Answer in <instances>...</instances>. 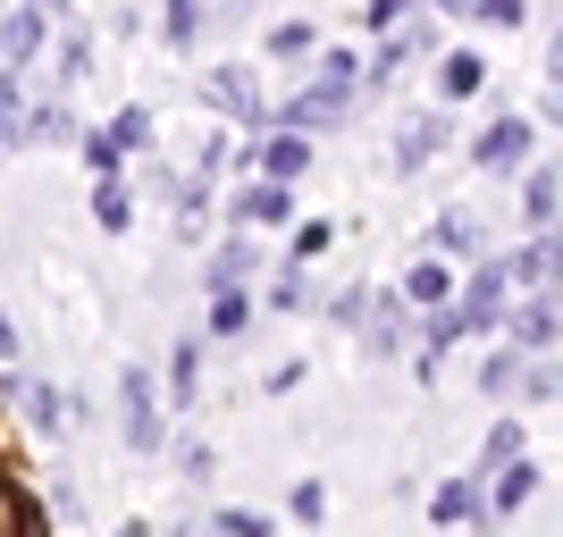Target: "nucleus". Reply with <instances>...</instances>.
Wrapping results in <instances>:
<instances>
[{
  "mask_svg": "<svg viewBox=\"0 0 563 537\" xmlns=\"http://www.w3.org/2000/svg\"><path fill=\"white\" fill-rule=\"evenodd\" d=\"M496 303H505V278H496V269H471L463 303L429 327V353H446V345H463V336H479V327H496Z\"/></svg>",
  "mask_w": 563,
  "mask_h": 537,
  "instance_id": "1",
  "label": "nucleus"
},
{
  "mask_svg": "<svg viewBox=\"0 0 563 537\" xmlns=\"http://www.w3.org/2000/svg\"><path fill=\"white\" fill-rule=\"evenodd\" d=\"M34 51H43V18H34V9H18V18L0 25V76H18Z\"/></svg>",
  "mask_w": 563,
  "mask_h": 537,
  "instance_id": "5",
  "label": "nucleus"
},
{
  "mask_svg": "<svg viewBox=\"0 0 563 537\" xmlns=\"http://www.w3.org/2000/svg\"><path fill=\"white\" fill-rule=\"evenodd\" d=\"M25 9H34V18H51V9H68V0H25Z\"/></svg>",
  "mask_w": 563,
  "mask_h": 537,
  "instance_id": "35",
  "label": "nucleus"
},
{
  "mask_svg": "<svg viewBox=\"0 0 563 537\" xmlns=\"http://www.w3.org/2000/svg\"><path fill=\"white\" fill-rule=\"evenodd\" d=\"M261 168H269V186H286V177L303 168V135H278L269 152H261Z\"/></svg>",
  "mask_w": 563,
  "mask_h": 537,
  "instance_id": "19",
  "label": "nucleus"
},
{
  "mask_svg": "<svg viewBox=\"0 0 563 537\" xmlns=\"http://www.w3.org/2000/svg\"><path fill=\"white\" fill-rule=\"evenodd\" d=\"M194 387H202V353H194V336H186V345H177V361H168V395L194 403Z\"/></svg>",
  "mask_w": 563,
  "mask_h": 537,
  "instance_id": "15",
  "label": "nucleus"
},
{
  "mask_svg": "<svg viewBox=\"0 0 563 537\" xmlns=\"http://www.w3.org/2000/svg\"><path fill=\"white\" fill-rule=\"evenodd\" d=\"M429 513H438V521H471V513H479V488H471V479H446Z\"/></svg>",
  "mask_w": 563,
  "mask_h": 537,
  "instance_id": "18",
  "label": "nucleus"
},
{
  "mask_svg": "<svg viewBox=\"0 0 563 537\" xmlns=\"http://www.w3.org/2000/svg\"><path fill=\"white\" fill-rule=\"evenodd\" d=\"M479 387H488V395H514L521 387V353H496L488 370H479Z\"/></svg>",
  "mask_w": 563,
  "mask_h": 537,
  "instance_id": "21",
  "label": "nucleus"
},
{
  "mask_svg": "<svg viewBox=\"0 0 563 537\" xmlns=\"http://www.w3.org/2000/svg\"><path fill=\"white\" fill-rule=\"evenodd\" d=\"M118 403H126V445H161V395H152V378L126 361V387H118Z\"/></svg>",
  "mask_w": 563,
  "mask_h": 537,
  "instance_id": "3",
  "label": "nucleus"
},
{
  "mask_svg": "<svg viewBox=\"0 0 563 537\" xmlns=\"http://www.w3.org/2000/svg\"><path fill=\"white\" fill-rule=\"evenodd\" d=\"M118 152H126V143H118V135H110V126H101V135H85V160H93V168H101V177H110V168H118Z\"/></svg>",
  "mask_w": 563,
  "mask_h": 537,
  "instance_id": "23",
  "label": "nucleus"
},
{
  "mask_svg": "<svg viewBox=\"0 0 563 537\" xmlns=\"http://www.w3.org/2000/svg\"><path fill=\"white\" fill-rule=\"evenodd\" d=\"M211 327H219V336H235V327H244V303H235V294H219V303H211Z\"/></svg>",
  "mask_w": 563,
  "mask_h": 537,
  "instance_id": "31",
  "label": "nucleus"
},
{
  "mask_svg": "<svg viewBox=\"0 0 563 537\" xmlns=\"http://www.w3.org/2000/svg\"><path fill=\"white\" fill-rule=\"evenodd\" d=\"M118 537H152V529H143V521H126V529H118Z\"/></svg>",
  "mask_w": 563,
  "mask_h": 537,
  "instance_id": "36",
  "label": "nucleus"
},
{
  "mask_svg": "<svg viewBox=\"0 0 563 537\" xmlns=\"http://www.w3.org/2000/svg\"><path fill=\"white\" fill-rule=\"evenodd\" d=\"M286 211H295V193H286V186H269V177H253V186L235 193V219H244V227H278Z\"/></svg>",
  "mask_w": 563,
  "mask_h": 537,
  "instance_id": "4",
  "label": "nucleus"
},
{
  "mask_svg": "<svg viewBox=\"0 0 563 537\" xmlns=\"http://www.w3.org/2000/svg\"><path fill=\"white\" fill-rule=\"evenodd\" d=\"M521 152H530V126H521V118H496L488 135H479V152H471V160H479V168H514Z\"/></svg>",
  "mask_w": 563,
  "mask_h": 537,
  "instance_id": "6",
  "label": "nucleus"
},
{
  "mask_svg": "<svg viewBox=\"0 0 563 537\" xmlns=\"http://www.w3.org/2000/svg\"><path fill=\"white\" fill-rule=\"evenodd\" d=\"M496 278H514V286H555V235H539V244H530V253H514L505 260V269H496Z\"/></svg>",
  "mask_w": 563,
  "mask_h": 537,
  "instance_id": "9",
  "label": "nucleus"
},
{
  "mask_svg": "<svg viewBox=\"0 0 563 537\" xmlns=\"http://www.w3.org/2000/svg\"><path fill=\"white\" fill-rule=\"evenodd\" d=\"M25 93H18V76H0V143H25Z\"/></svg>",
  "mask_w": 563,
  "mask_h": 537,
  "instance_id": "16",
  "label": "nucleus"
},
{
  "mask_svg": "<svg viewBox=\"0 0 563 537\" xmlns=\"http://www.w3.org/2000/svg\"><path fill=\"white\" fill-rule=\"evenodd\" d=\"M329 253V227H295V260H320Z\"/></svg>",
  "mask_w": 563,
  "mask_h": 537,
  "instance_id": "32",
  "label": "nucleus"
},
{
  "mask_svg": "<svg viewBox=\"0 0 563 537\" xmlns=\"http://www.w3.org/2000/svg\"><path fill=\"white\" fill-rule=\"evenodd\" d=\"M404 345V311H378L371 320V353H396Z\"/></svg>",
  "mask_w": 563,
  "mask_h": 537,
  "instance_id": "24",
  "label": "nucleus"
},
{
  "mask_svg": "<svg viewBox=\"0 0 563 537\" xmlns=\"http://www.w3.org/2000/svg\"><path fill=\"white\" fill-rule=\"evenodd\" d=\"M438 143H446V118H412V126H404V143H396V168H421Z\"/></svg>",
  "mask_w": 563,
  "mask_h": 537,
  "instance_id": "11",
  "label": "nucleus"
},
{
  "mask_svg": "<svg viewBox=\"0 0 563 537\" xmlns=\"http://www.w3.org/2000/svg\"><path fill=\"white\" fill-rule=\"evenodd\" d=\"M194 25H202V0H168V43H194Z\"/></svg>",
  "mask_w": 563,
  "mask_h": 537,
  "instance_id": "22",
  "label": "nucleus"
},
{
  "mask_svg": "<svg viewBox=\"0 0 563 537\" xmlns=\"http://www.w3.org/2000/svg\"><path fill=\"white\" fill-rule=\"evenodd\" d=\"M438 85H446V101H463V93H479V85H488V59H471V51H454L446 68H438Z\"/></svg>",
  "mask_w": 563,
  "mask_h": 537,
  "instance_id": "14",
  "label": "nucleus"
},
{
  "mask_svg": "<svg viewBox=\"0 0 563 537\" xmlns=\"http://www.w3.org/2000/svg\"><path fill=\"white\" fill-rule=\"evenodd\" d=\"M404 294H412V303H429V311H438V303H446V294H454V269H446V260H421V269L404 278Z\"/></svg>",
  "mask_w": 563,
  "mask_h": 537,
  "instance_id": "12",
  "label": "nucleus"
},
{
  "mask_svg": "<svg viewBox=\"0 0 563 537\" xmlns=\"http://www.w3.org/2000/svg\"><path fill=\"white\" fill-rule=\"evenodd\" d=\"M404 9H412V0H371V25H387V34H396V18Z\"/></svg>",
  "mask_w": 563,
  "mask_h": 537,
  "instance_id": "33",
  "label": "nucleus"
},
{
  "mask_svg": "<svg viewBox=\"0 0 563 537\" xmlns=\"http://www.w3.org/2000/svg\"><path fill=\"white\" fill-rule=\"evenodd\" d=\"M514 454H521V428L496 421V428H488V462H514Z\"/></svg>",
  "mask_w": 563,
  "mask_h": 537,
  "instance_id": "27",
  "label": "nucleus"
},
{
  "mask_svg": "<svg viewBox=\"0 0 563 537\" xmlns=\"http://www.w3.org/2000/svg\"><path fill=\"white\" fill-rule=\"evenodd\" d=\"M471 9H479V18H488V25H521V18H530L521 0H471Z\"/></svg>",
  "mask_w": 563,
  "mask_h": 537,
  "instance_id": "28",
  "label": "nucleus"
},
{
  "mask_svg": "<svg viewBox=\"0 0 563 537\" xmlns=\"http://www.w3.org/2000/svg\"><path fill=\"white\" fill-rule=\"evenodd\" d=\"M219 537H269V521H253V513H219Z\"/></svg>",
  "mask_w": 563,
  "mask_h": 537,
  "instance_id": "30",
  "label": "nucleus"
},
{
  "mask_svg": "<svg viewBox=\"0 0 563 537\" xmlns=\"http://www.w3.org/2000/svg\"><path fill=\"white\" fill-rule=\"evenodd\" d=\"M202 101H211V110H235V118H253V126H261V101H253V85H244V68H211Z\"/></svg>",
  "mask_w": 563,
  "mask_h": 537,
  "instance_id": "8",
  "label": "nucleus"
},
{
  "mask_svg": "<svg viewBox=\"0 0 563 537\" xmlns=\"http://www.w3.org/2000/svg\"><path fill=\"white\" fill-rule=\"evenodd\" d=\"M547 345H555V294L514 311V353H547Z\"/></svg>",
  "mask_w": 563,
  "mask_h": 537,
  "instance_id": "7",
  "label": "nucleus"
},
{
  "mask_svg": "<svg viewBox=\"0 0 563 537\" xmlns=\"http://www.w3.org/2000/svg\"><path fill=\"white\" fill-rule=\"evenodd\" d=\"M253 269V244H228V253L211 260V294H235V278Z\"/></svg>",
  "mask_w": 563,
  "mask_h": 537,
  "instance_id": "20",
  "label": "nucleus"
},
{
  "mask_svg": "<svg viewBox=\"0 0 563 537\" xmlns=\"http://www.w3.org/2000/svg\"><path fill=\"white\" fill-rule=\"evenodd\" d=\"M530 495H539V462H505V488H496V513H521V504H530Z\"/></svg>",
  "mask_w": 563,
  "mask_h": 537,
  "instance_id": "13",
  "label": "nucleus"
},
{
  "mask_svg": "<svg viewBox=\"0 0 563 537\" xmlns=\"http://www.w3.org/2000/svg\"><path fill=\"white\" fill-rule=\"evenodd\" d=\"M110 135H118V143H143V135H152V110H118Z\"/></svg>",
  "mask_w": 563,
  "mask_h": 537,
  "instance_id": "26",
  "label": "nucleus"
},
{
  "mask_svg": "<svg viewBox=\"0 0 563 537\" xmlns=\"http://www.w3.org/2000/svg\"><path fill=\"white\" fill-rule=\"evenodd\" d=\"M269 51H278V59H303V51H311V25H278V34H269Z\"/></svg>",
  "mask_w": 563,
  "mask_h": 537,
  "instance_id": "25",
  "label": "nucleus"
},
{
  "mask_svg": "<svg viewBox=\"0 0 563 537\" xmlns=\"http://www.w3.org/2000/svg\"><path fill=\"white\" fill-rule=\"evenodd\" d=\"M345 101H353V59H345V51H329V59H320V85H311L303 101H286L278 118H286V126H329Z\"/></svg>",
  "mask_w": 563,
  "mask_h": 537,
  "instance_id": "2",
  "label": "nucleus"
},
{
  "mask_svg": "<svg viewBox=\"0 0 563 537\" xmlns=\"http://www.w3.org/2000/svg\"><path fill=\"white\" fill-rule=\"evenodd\" d=\"M555 193H563V177H555V160L539 168V177H530V186H521V219H530V227H555Z\"/></svg>",
  "mask_w": 563,
  "mask_h": 537,
  "instance_id": "10",
  "label": "nucleus"
},
{
  "mask_svg": "<svg viewBox=\"0 0 563 537\" xmlns=\"http://www.w3.org/2000/svg\"><path fill=\"white\" fill-rule=\"evenodd\" d=\"M9 353H18V327H9V311H0V361H9Z\"/></svg>",
  "mask_w": 563,
  "mask_h": 537,
  "instance_id": "34",
  "label": "nucleus"
},
{
  "mask_svg": "<svg viewBox=\"0 0 563 537\" xmlns=\"http://www.w3.org/2000/svg\"><path fill=\"white\" fill-rule=\"evenodd\" d=\"M438 244H446V253H471L479 235H471V219H438Z\"/></svg>",
  "mask_w": 563,
  "mask_h": 537,
  "instance_id": "29",
  "label": "nucleus"
},
{
  "mask_svg": "<svg viewBox=\"0 0 563 537\" xmlns=\"http://www.w3.org/2000/svg\"><path fill=\"white\" fill-rule=\"evenodd\" d=\"M93 219H101V227H126V219H135V202H126V186H118V177H101V193H93Z\"/></svg>",
  "mask_w": 563,
  "mask_h": 537,
  "instance_id": "17",
  "label": "nucleus"
}]
</instances>
